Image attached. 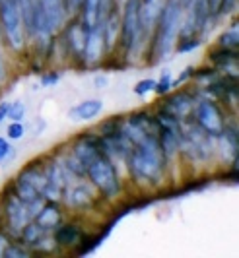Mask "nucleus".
Returning <instances> with one entry per match:
<instances>
[{
  "instance_id": "nucleus-1",
  "label": "nucleus",
  "mask_w": 239,
  "mask_h": 258,
  "mask_svg": "<svg viewBox=\"0 0 239 258\" xmlns=\"http://www.w3.org/2000/svg\"><path fill=\"white\" fill-rule=\"evenodd\" d=\"M125 159L129 161V169L134 179H138L140 182H152V184L161 181L165 173L167 157L159 146L158 128L146 130L142 136H138Z\"/></svg>"
},
{
  "instance_id": "nucleus-2",
  "label": "nucleus",
  "mask_w": 239,
  "mask_h": 258,
  "mask_svg": "<svg viewBox=\"0 0 239 258\" xmlns=\"http://www.w3.org/2000/svg\"><path fill=\"white\" fill-rule=\"evenodd\" d=\"M187 8V0H167L158 18V29L154 37V60L167 58L173 43L181 31V20Z\"/></svg>"
},
{
  "instance_id": "nucleus-3",
  "label": "nucleus",
  "mask_w": 239,
  "mask_h": 258,
  "mask_svg": "<svg viewBox=\"0 0 239 258\" xmlns=\"http://www.w3.org/2000/svg\"><path fill=\"white\" fill-rule=\"evenodd\" d=\"M84 167H86V177L105 198H115L121 192L119 175L105 150H99L88 161H84Z\"/></svg>"
},
{
  "instance_id": "nucleus-4",
  "label": "nucleus",
  "mask_w": 239,
  "mask_h": 258,
  "mask_svg": "<svg viewBox=\"0 0 239 258\" xmlns=\"http://www.w3.org/2000/svg\"><path fill=\"white\" fill-rule=\"evenodd\" d=\"M179 150L191 161H206L214 154L212 136L206 134L197 122L179 120Z\"/></svg>"
},
{
  "instance_id": "nucleus-5",
  "label": "nucleus",
  "mask_w": 239,
  "mask_h": 258,
  "mask_svg": "<svg viewBox=\"0 0 239 258\" xmlns=\"http://www.w3.org/2000/svg\"><path fill=\"white\" fill-rule=\"evenodd\" d=\"M140 0H125V10L121 18V47L127 58H133L140 39H142V16H140Z\"/></svg>"
},
{
  "instance_id": "nucleus-6",
  "label": "nucleus",
  "mask_w": 239,
  "mask_h": 258,
  "mask_svg": "<svg viewBox=\"0 0 239 258\" xmlns=\"http://www.w3.org/2000/svg\"><path fill=\"white\" fill-rule=\"evenodd\" d=\"M0 31L14 51H22L26 45V29L20 14L18 0H0Z\"/></svg>"
},
{
  "instance_id": "nucleus-7",
  "label": "nucleus",
  "mask_w": 239,
  "mask_h": 258,
  "mask_svg": "<svg viewBox=\"0 0 239 258\" xmlns=\"http://www.w3.org/2000/svg\"><path fill=\"white\" fill-rule=\"evenodd\" d=\"M39 208L41 206L26 204L10 188V194H6L4 200H2V218H4V223H6V229L12 235H16V237H20L22 229L29 221H33L35 214L39 212Z\"/></svg>"
},
{
  "instance_id": "nucleus-8",
  "label": "nucleus",
  "mask_w": 239,
  "mask_h": 258,
  "mask_svg": "<svg viewBox=\"0 0 239 258\" xmlns=\"http://www.w3.org/2000/svg\"><path fill=\"white\" fill-rule=\"evenodd\" d=\"M195 122L199 124L200 128L204 130L206 134H210L212 138H220L226 130V120H224V115L220 111V107L210 101V99H202L199 103H195Z\"/></svg>"
},
{
  "instance_id": "nucleus-9",
  "label": "nucleus",
  "mask_w": 239,
  "mask_h": 258,
  "mask_svg": "<svg viewBox=\"0 0 239 258\" xmlns=\"http://www.w3.org/2000/svg\"><path fill=\"white\" fill-rule=\"evenodd\" d=\"M45 175H47V186H45V192L43 198H49V200H58L67 186L68 182V173L65 171V167L61 165V161L51 159L47 165H45Z\"/></svg>"
},
{
  "instance_id": "nucleus-10",
  "label": "nucleus",
  "mask_w": 239,
  "mask_h": 258,
  "mask_svg": "<svg viewBox=\"0 0 239 258\" xmlns=\"http://www.w3.org/2000/svg\"><path fill=\"white\" fill-rule=\"evenodd\" d=\"M105 51L107 49H105V37H103V27H101V22H99L86 35V45H84L82 58H84V62L88 66H93L103 58Z\"/></svg>"
},
{
  "instance_id": "nucleus-11",
  "label": "nucleus",
  "mask_w": 239,
  "mask_h": 258,
  "mask_svg": "<svg viewBox=\"0 0 239 258\" xmlns=\"http://www.w3.org/2000/svg\"><path fill=\"white\" fill-rule=\"evenodd\" d=\"M193 109H195V99L187 91H181V93H175L171 97H167L163 101V109L161 111L171 115L177 120H185V118L191 116Z\"/></svg>"
},
{
  "instance_id": "nucleus-12",
  "label": "nucleus",
  "mask_w": 239,
  "mask_h": 258,
  "mask_svg": "<svg viewBox=\"0 0 239 258\" xmlns=\"http://www.w3.org/2000/svg\"><path fill=\"white\" fill-rule=\"evenodd\" d=\"M33 221L45 231H53L61 225V208L56 204V200H49L47 204H41L39 212L35 214Z\"/></svg>"
},
{
  "instance_id": "nucleus-13",
  "label": "nucleus",
  "mask_w": 239,
  "mask_h": 258,
  "mask_svg": "<svg viewBox=\"0 0 239 258\" xmlns=\"http://www.w3.org/2000/svg\"><path fill=\"white\" fill-rule=\"evenodd\" d=\"M63 196L67 198L68 206L76 208V210L90 208L93 204V200H95L92 188H90L88 184H74V186H70V184H68L67 190H65V194H63Z\"/></svg>"
},
{
  "instance_id": "nucleus-14",
  "label": "nucleus",
  "mask_w": 239,
  "mask_h": 258,
  "mask_svg": "<svg viewBox=\"0 0 239 258\" xmlns=\"http://www.w3.org/2000/svg\"><path fill=\"white\" fill-rule=\"evenodd\" d=\"M86 35L88 31L84 29V26L80 24V20L68 24L67 31H65V37H67V45L68 51L72 56L76 58H82V52H84V45H86Z\"/></svg>"
},
{
  "instance_id": "nucleus-15",
  "label": "nucleus",
  "mask_w": 239,
  "mask_h": 258,
  "mask_svg": "<svg viewBox=\"0 0 239 258\" xmlns=\"http://www.w3.org/2000/svg\"><path fill=\"white\" fill-rule=\"evenodd\" d=\"M82 16H80V24L84 26L86 31H92L93 27L101 22L103 16V4L101 0H82Z\"/></svg>"
},
{
  "instance_id": "nucleus-16",
  "label": "nucleus",
  "mask_w": 239,
  "mask_h": 258,
  "mask_svg": "<svg viewBox=\"0 0 239 258\" xmlns=\"http://www.w3.org/2000/svg\"><path fill=\"white\" fill-rule=\"evenodd\" d=\"M39 2L43 6V12H45V18H47V24L51 27V31H56L63 26L65 16H67L65 0H39Z\"/></svg>"
},
{
  "instance_id": "nucleus-17",
  "label": "nucleus",
  "mask_w": 239,
  "mask_h": 258,
  "mask_svg": "<svg viewBox=\"0 0 239 258\" xmlns=\"http://www.w3.org/2000/svg\"><path fill=\"white\" fill-rule=\"evenodd\" d=\"M101 111H103V101H99V99H88V101L78 103L74 109H70L68 116L74 118V120H92Z\"/></svg>"
},
{
  "instance_id": "nucleus-18",
  "label": "nucleus",
  "mask_w": 239,
  "mask_h": 258,
  "mask_svg": "<svg viewBox=\"0 0 239 258\" xmlns=\"http://www.w3.org/2000/svg\"><path fill=\"white\" fill-rule=\"evenodd\" d=\"M20 179H24L26 182H29L37 192L43 196L45 192V186H47V175H45V165H37V163H31L29 167H26L20 173Z\"/></svg>"
},
{
  "instance_id": "nucleus-19",
  "label": "nucleus",
  "mask_w": 239,
  "mask_h": 258,
  "mask_svg": "<svg viewBox=\"0 0 239 258\" xmlns=\"http://www.w3.org/2000/svg\"><path fill=\"white\" fill-rule=\"evenodd\" d=\"M54 243L56 246H72L78 245L80 239H82V229L78 225H72V223H67V225H58L54 229Z\"/></svg>"
},
{
  "instance_id": "nucleus-20",
  "label": "nucleus",
  "mask_w": 239,
  "mask_h": 258,
  "mask_svg": "<svg viewBox=\"0 0 239 258\" xmlns=\"http://www.w3.org/2000/svg\"><path fill=\"white\" fill-rule=\"evenodd\" d=\"M61 165L65 167V171L68 173V177H70V175L76 177V179H84V177H86V167H84V163L76 157L74 152H70V154L65 155L63 161H61Z\"/></svg>"
},
{
  "instance_id": "nucleus-21",
  "label": "nucleus",
  "mask_w": 239,
  "mask_h": 258,
  "mask_svg": "<svg viewBox=\"0 0 239 258\" xmlns=\"http://www.w3.org/2000/svg\"><path fill=\"white\" fill-rule=\"evenodd\" d=\"M210 58H212L216 64L229 66V64H235V62H237V52H235V49H226V47H222V51L212 52Z\"/></svg>"
},
{
  "instance_id": "nucleus-22",
  "label": "nucleus",
  "mask_w": 239,
  "mask_h": 258,
  "mask_svg": "<svg viewBox=\"0 0 239 258\" xmlns=\"http://www.w3.org/2000/svg\"><path fill=\"white\" fill-rule=\"evenodd\" d=\"M2 256H8V258H26V256H29V250H26V246L16 245V243H6V246L2 248Z\"/></svg>"
},
{
  "instance_id": "nucleus-23",
  "label": "nucleus",
  "mask_w": 239,
  "mask_h": 258,
  "mask_svg": "<svg viewBox=\"0 0 239 258\" xmlns=\"http://www.w3.org/2000/svg\"><path fill=\"white\" fill-rule=\"evenodd\" d=\"M237 26H233L227 33H224L222 37H220V45L222 47H226V49H237Z\"/></svg>"
},
{
  "instance_id": "nucleus-24",
  "label": "nucleus",
  "mask_w": 239,
  "mask_h": 258,
  "mask_svg": "<svg viewBox=\"0 0 239 258\" xmlns=\"http://www.w3.org/2000/svg\"><path fill=\"white\" fill-rule=\"evenodd\" d=\"M12 120H22L24 116H26V105L22 103V101H14V103H10V107H8V115Z\"/></svg>"
},
{
  "instance_id": "nucleus-25",
  "label": "nucleus",
  "mask_w": 239,
  "mask_h": 258,
  "mask_svg": "<svg viewBox=\"0 0 239 258\" xmlns=\"http://www.w3.org/2000/svg\"><path fill=\"white\" fill-rule=\"evenodd\" d=\"M199 37L197 35H187V37H181L179 41V45H177V51L179 52H185V51H191V49H195V47H199Z\"/></svg>"
},
{
  "instance_id": "nucleus-26",
  "label": "nucleus",
  "mask_w": 239,
  "mask_h": 258,
  "mask_svg": "<svg viewBox=\"0 0 239 258\" xmlns=\"http://www.w3.org/2000/svg\"><path fill=\"white\" fill-rule=\"evenodd\" d=\"M154 88H156V80H140L134 86V93L136 95H146L148 91H154Z\"/></svg>"
},
{
  "instance_id": "nucleus-27",
  "label": "nucleus",
  "mask_w": 239,
  "mask_h": 258,
  "mask_svg": "<svg viewBox=\"0 0 239 258\" xmlns=\"http://www.w3.org/2000/svg\"><path fill=\"white\" fill-rule=\"evenodd\" d=\"M173 86L171 82V76H169V72H165L163 74V78L159 80V82H156V88H154V91H158L159 95H163V93H167L169 91V88Z\"/></svg>"
},
{
  "instance_id": "nucleus-28",
  "label": "nucleus",
  "mask_w": 239,
  "mask_h": 258,
  "mask_svg": "<svg viewBox=\"0 0 239 258\" xmlns=\"http://www.w3.org/2000/svg\"><path fill=\"white\" fill-rule=\"evenodd\" d=\"M24 132H26V128H24V124H22L20 120H14L12 124L8 126V136H10L12 140H20V138L24 136Z\"/></svg>"
},
{
  "instance_id": "nucleus-29",
  "label": "nucleus",
  "mask_w": 239,
  "mask_h": 258,
  "mask_svg": "<svg viewBox=\"0 0 239 258\" xmlns=\"http://www.w3.org/2000/svg\"><path fill=\"white\" fill-rule=\"evenodd\" d=\"M14 152H12V148L8 146V142L4 140V138H0V161L4 159V157H12Z\"/></svg>"
},
{
  "instance_id": "nucleus-30",
  "label": "nucleus",
  "mask_w": 239,
  "mask_h": 258,
  "mask_svg": "<svg viewBox=\"0 0 239 258\" xmlns=\"http://www.w3.org/2000/svg\"><path fill=\"white\" fill-rule=\"evenodd\" d=\"M80 2L82 0H65V6H67V12L68 10H76L80 6Z\"/></svg>"
},
{
  "instance_id": "nucleus-31",
  "label": "nucleus",
  "mask_w": 239,
  "mask_h": 258,
  "mask_svg": "<svg viewBox=\"0 0 239 258\" xmlns=\"http://www.w3.org/2000/svg\"><path fill=\"white\" fill-rule=\"evenodd\" d=\"M8 107H10V103H0V122L8 115Z\"/></svg>"
},
{
  "instance_id": "nucleus-32",
  "label": "nucleus",
  "mask_w": 239,
  "mask_h": 258,
  "mask_svg": "<svg viewBox=\"0 0 239 258\" xmlns=\"http://www.w3.org/2000/svg\"><path fill=\"white\" fill-rule=\"evenodd\" d=\"M58 80V74H53V76H47V78H43V84H53V82H56Z\"/></svg>"
},
{
  "instance_id": "nucleus-33",
  "label": "nucleus",
  "mask_w": 239,
  "mask_h": 258,
  "mask_svg": "<svg viewBox=\"0 0 239 258\" xmlns=\"http://www.w3.org/2000/svg\"><path fill=\"white\" fill-rule=\"evenodd\" d=\"M6 78V68H4V62H2V56H0V82Z\"/></svg>"
},
{
  "instance_id": "nucleus-34",
  "label": "nucleus",
  "mask_w": 239,
  "mask_h": 258,
  "mask_svg": "<svg viewBox=\"0 0 239 258\" xmlns=\"http://www.w3.org/2000/svg\"><path fill=\"white\" fill-rule=\"evenodd\" d=\"M95 84H97V88H101V86H105L107 84V78H97V80H95Z\"/></svg>"
},
{
  "instance_id": "nucleus-35",
  "label": "nucleus",
  "mask_w": 239,
  "mask_h": 258,
  "mask_svg": "<svg viewBox=\"0 0 239 258\" xmlns=\"http://www.w3.org/2000/svg\"><path fill=\"white\" fill-rule=\"evenodd\" d=\"M140 2H142V6H144V4H150L152 0H140Z\"/></svg>"
}]
</instances>
